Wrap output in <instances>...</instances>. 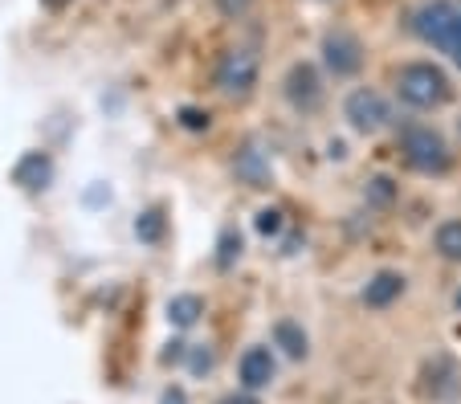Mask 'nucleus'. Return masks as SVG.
<instances>
[{
  "mask_svg": "<svg viewBox=\"0 0 461 404\" xmlns=\"http://www.w3.org/2000/svg\"><path fill=\"white\" fill-rule=\"evenodd\" d=\"M412 29L420 41L437 45L461 66V0H425L412 13Z\"/></svg>",
  "mask_w": 461,
  "mask_h": 404,
  "instance_id": "1",
  "label": "nucleus"
},
{
  "mask_svg": "<svg viewBox=\"0 0 461 404\" xmlns=\"http://www.w3.org/2000/svg\"><path fill=\"white\" fill-rule=\"evenodd\" d=\"M396 90L409 106H437L449 98V78L429 62H409L396 74Z\"/></svg>",
  "mask_w": 461,
  "mask_h": 404,
  "instance_id": "2",
  "label": "nucleus"
},
{
  "mask_svg": "<svg viewBox=\"0 0 461 404\" xmlns=\"http://www.w3.org/2000/svg\"><path fill=\"white\" fill-rule=\"evenodd\" d=\"M258 53L253 49H229L217 62V86L221 94L229 98H245L253 86H258Z\"/></svg>",
  "mask_w": 461,
  "mask_h": 404,
  "instance_id": "3",
  "label": "nucleus"
},
{
  "mask_svg": "<svg viewBox=\"0 0 461 404\" xmlns=\"http://www.w3.org/2000/svg\"><path fill=\"white\" fill-rule=\"evenodd\" d=\"M404 159H409L417 172H445L449 167V148L437 131L429 127H409L404 131Z\"/></svg>",
  "mask_w": 461,
  "mask_h": 404,
  "instance_id": "4",
  "label": "nucleus"
},
{
  "mask_svg": "<svg viewBox=\"0 0 461 404\" xmlns=\"http://www.w3.org/2000/svg\"><path fill=\"white\" fill-rule=\"evenodd\" d=\"M322 62L331 66L339 78H348V74H356L359 66H364V45H359L356 33H348V29H335V33L322 37Z\"/></svg>",
  "mask_w": 461,
  "mask_h": 404,
  "instance_id": "5",
  "label": "nucleus"
},
{
  "mask_svg": "<svg viewBox=\"0 0 461 404\" xmlns=\"http://www.w3.org/2000/svg\"><path fill=\"white\" fill-rule=\"evenodd\" d=\"M348 119H351V127H359V131H380V127H388L392 111H388V103H384V94H375V90L364 86L348 98Z\"/></svg>",
  "mask_w": 461,
  "mask_h": 404,
  "instance_id": "6",
  "label": "nucleus"
},
{
  "mask_svg": "<svg viewBox=\"0 0 461 404\" xmlns=\"http://www.w3.org/2000/svg\"><path fill=\"white\" fill-rule=\"evenodd\" d=\"M286 98L294 106H303V111L319 106L322 86H319V74H314V66H306V62L290 66V74H286Z\"/></svg>",
  "mask_w": 461,
  "mask_h": 404,
  "instance_id": "7",
  "label": "nucleus"
},
{
  "mask_svg": "<svg viewBox=\"0 0 461 404\" xmlns=\"http://www.w3.org/2000/svg\"><path fill=\"white\" fill-rule=\"evenodd\" d=\"M241 380H245V388H266V384H270V380H274V355H270V347H253V352H245Z\"/></svg>",
  "mask_w": 461,
  "mask_h": 404,
  "instance_id": "8",
  "label": "nucleus"
},
{
  "mask_svg": "<svg viewBox=\"0 0 461 404\" xmlns=\"http://www.w3.org/2000/svg\"><path fill=\"white\" fill-rule=\"evenodd\" d=\"M401 294H404V278L401 274H392V270H384V274H375V278L367 282L364 302L367 307H388V302H396Z\"/></svg>",
  "mask_w": 461,
  "mask_h": 404,
  "instance_id": "9",
  "label": "nucleus"
},
{
  "mask_svg": "<svg viewBox=\"0 0 461 404\" xmlns=\"http://www.w3.org/2000/svg\"><path fill=\"white\" fill-rule=\"evenodd\" d=\"M13 180L25 188H45V180H50V159L41 156V151H33V156H25L17 164V172H13Z\"/></svg>",
  "mask_w": 461,
  "mask_h": 404,
  "instance_id": "10",
  "label": "nucleus"
},
{
  "mask_svg": "<svg viewBox=\"0 0 461 404\" xmlns=\"http://www.w3.org/2000/svg\"><path fill=\"white\" fill-rule=\"evenodd\" d=\"M201 315H204V302L196 299V294H180V299L167 302V319H172L176 327H192Z\"/></svg>",
  "mask_w": 461,
  "mask_h": 404,
  "instance_id": "11",
  "label": "nucleus"
},
{
  "mask_svg": "<svg viewBox=\"0 0 461 404\" xmlns=\"http://www.w3.org/2000/svg\"><path fill=\"white\" fill-rule=\"evenodd\" d=\"M437 249H441V257H449V262H461V220H445V225L437 229Z\"/></svg>",
  "mask_w": 461,
  "mask_h": 404,
  "instance_id": "12",
  "label": "nucleus"
},
{
  "mask_svg": "<svg viewBox=\"0 0 461 404\" xmlns=\"http://www.w3.org/2000/svg\"><path fill=\"white\" fill-rule=\"evenodd\" d=\"M274 335H278V343L286 347L290 355H294V360H298V355H306V335L298 331L294 323H278V327H274Z\"/></svg>",
  "mask_w": 461,
  "mask_h": 404,
  "instance_id": "13",
  "label": "nucleus"
},
{
  "mask_svg": "<svg viewBox=\"0 0 461 404\" xmlns=\"http://www.w3.org/2000/svg\"><path fill=\"white\" fill-rule=\"evenodd\" d=\"M135 233H140L143 241H156L159 233H164V217H159V212H143L140 225H135Z\"/></svg>",
  "mask_w": 461,
  "mask_h": 404,
  "instance_id": "14",
  "label": "nucleus"
},
{
  "mask_svg": "<svg viewBox=\"0 0 461 404\" xmlns=\"http://www.w3.org/2000/svg\"><path fill=\"white\" fill-rule=\"evenodd\" d=\"M258 229H261V233H278V229H282V212L278 209H261L258 212Z\"/></svg>",
  "mask_w": 461,
  "mask_h": 404,
  "instance_id": "15",
  "label": "nucleus"
},
{
  "mask_svg": "<svg viewBox=\"0 0 461 404\" xmlns=\"http://www.w3.org/2000/svg\"><path fill=\"white\" fill-rule=\"evenodd\" d=\"M233 254H241V238H233V233H225L221 238V265L233 262Z\"/></svg>",
  "mask_w": 461,
  "mask_h": 404,
  "instance_id": "16",
  "label": "nucleus"
},
{
  "mask_svg": "<svg viewBox=\"0 0 461 404\" xmlns=\"http://www.w3.org/2000/svg\"><path fill=\"white\" fill-rule=\"evenodd\" d=\"M249 4H253V0H217V9L225 13V17H241Z\"/></svg>",
  "mask_w": 461,
  "mask_h": 404,
  "instance_id": "17",
  "label": "nucleus"
},
{
  "mask_svg": "<svg viewBox=\"0 0 461 404\" xmlns=\"http://www.w3.org/2000/svg\"><path fill=\"white\" fill-rule=\"evenodd\" d=\"M180 119H184V127H192V131H201V127H209V114H201V111H180Z\"/></svg>",
  "mask_w": 461,
  "mask_h": 404,
  "instance_id": "18",
  "label": "nucleus"
},
{
  "mask_svg": "<svg viewBox=\"0 0 461 404\" xmlns=\"http://www.w3.org/2000/svg\"><path fill=\"white\" fill-rule=\"evenodd\" d=\"M372 201H380V204H388L392 201V180H372Z\"/></svg>",
  "mask_w": 461,
  "mask_h": 404,
  "instance_id": "19",
  "label": "nucleus"
},
{
  "mask_svg": "<svg viewBox=\"0 0 461 404\" xmlns=\"http://www.w3.org/2000/svg\"><path fill=\"white\" fill-rule=\"evenodd\" d=\"M192 368H196V372H209L212 368V355L209 352H196V355H192Z\"/></svg>",
  "mask_w": 461,
  "mask_h": 404,
  "instance_id": "20",
  "label": "nucleus"
},
{
  "mask_svg": "<svg viewBox=\"0 0 461 404\" xmlns=\"http://www.w3.org/2000/svg\"><path fill=\"white\" fill-rule=\"evenodd\" d=\"M45 9H66V4H70V0H41Z\"/></svg>",
  "mask_w": 461,
  "mask_h": 404,
  "instance_id": "21",
  "label": "nucleus"
},
{
  "mask_svg": "<svg viewBox=\"0 0 461 404\" xmlns=\"http://www.w3.org/2000/svg\"><path fill=\"white\" fill-rule=\"evenodd\" d=\"M164 404H184V392H167V396H164Z\"/></svg>",
  "mask_w": 461,
  "mask_h": 404,
  "instance_id": "22",
  "label": "nucleus"
},
{
  "mask_svg": "<svg viewBox=\"0 0 461 404\" xmlns=\"http://www.w3.org/2000/svg\"><path fill=\"white\" fill-rule=\"evenodd\" d=\"M225 404H253V400H237V396H233V400H225Z\"/></svg>",
  "mask_w": 461,
  "mask_h": 404,
  "instance_id": "23",
  "label": "nucleus"
},
{
  "mask_svg": "<svg viewBox=\"0 0 461 404\" xmlns=\"http://www.w3.org/2000/svg\"><path fill=\"white\" fill-rule=\"evenodd\" d=\"M453 302H457V310H461V291H457V299H453Z\"/></svg>",
  "mask_w": 461,
  "mask_h": 404,
  "instance_id": "24",
  "label": "nucleus"
}]
</instances>
